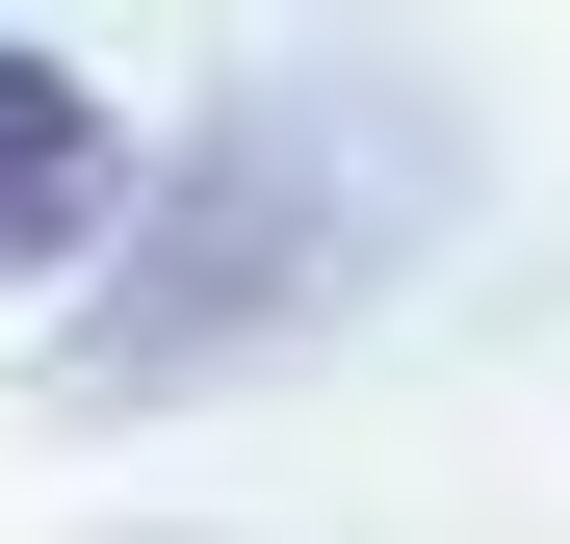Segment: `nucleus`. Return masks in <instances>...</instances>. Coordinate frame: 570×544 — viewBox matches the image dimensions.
Returning <instances> with one entry per match:
<instances>
[{"label": "nucleus", "instance_id": "f257e3e1", "mask_svg": "<svg viewBox=\"0 0 570 544\" xmlns=\"http://www.w3.org/2000/svg\"><path fill=\"white\" fill-rule=\"evenodd\" d=\"M105 181H130V130L78 105L52 52H0V259H52V234H105Z\"/></svg>", "mask_w": 570, "mask_h": 544}]
</instances>
